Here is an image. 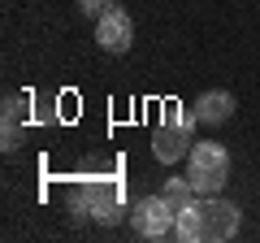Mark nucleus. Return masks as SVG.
I'll return each instance as SVG.
<instances>
[{
	"mask_svg": "<svg viewBox=\"0 0 260 243\" xmlns=\"http://www.w3.org/2000/svg\"><path fill=\"white\" fill-rule=\"evenodd\" d=\"M195 109L182 113V104H165V113H160V131L152 135V157L160 161V165H174V161H182L186 152L195 148Z\"/></svg>",
	"mask_w": 260,
	"mask_h": 243,
	"instance_id": "nucleus-1",
	"label": "nucleus"
},
{
	"mask_svg": "<svg viewBox=\"0 0 260 243\" xmlns=\"http://www.w3.org/2000/svg\"><path fill=\"white\" fill-rule=\"evenodd\" d=\"M186 161H191V183L200 196H221V187L230 183V148L217 139H200L191 152H186Z\"/></svg>",
	"mask_w": 260,
	"mask_h": 243,
	"instance_id": "nucleus-2",
	"label": "nucleus"
},
{
	"mask_svg": "<svg viewBox=\"0 0 260 243\" xmlns=\"http://www.w3.org/2000/svg\"><path fill=\"white\" fill-rule=\"evenodd\" d=\"M130 230L139 239H178V213L165 196H143L130 208Z\"/></svg>",
	"mask_w": 260,
	"mask_h": 243,
	"instance_id": "nucleus-3",
	"label": "nucleus"
},
{
	"mask_svg": "<svg viewBox=\"0 0 260 243\" xmlns=\"http://www.w3.org/2000/svg\"><path fill=\"white\" fill-rule=\"evenodd\" d=\"M204 208V226H208V243H230L243 226V208L234 200H221V196H204L200 200Z\"/></svg>",
	"mask_w": 260,
	"mask_h": 243,
	"instance_id": "nucleus-4",
	"label": "nucleus"
},
{
	"mask_svg": "<svg viewBox=\"0 0 260 243\" xmlns=\"http://www.w3.org/2000/svg\"><path fill=\"white\" fill-rule=\"evenodd\" d=\"M95 44H100L109 56L130 52V44H135V22H130V13L121 9V5H113V9L95 22Z\"/></svg>",
	"mask_w": 260,
	"mask_h": 243,
	"instance_id": "nucleus-5",
	"label": "nucleus"
},
{
	"mask_svg": "<svg viewBox=\"0 0 260 243\" xmlns=\"http://www.w3.org/2000/svg\"><path fill=\"white\" fill-rule=\"evenodd\" d=\"M91 200H95V222L100 226H117L126 217V200H121V187L113 178H91Z\"/></svg>",
	"mask_w": 260,
	"mask_h": 243,
	"instance_id": "nucleus-6",
	"label": "nucleus"
},
{
	"mask_svg": "<svg viewBox=\"0 0 260 243\" xmlns=\"http://www.w3.org/2000/svg\"><path fill=\"white\" fill-rule=\"evenodd\" d=\"M234 109H239V100H234V92H225V87L200 92V100H195V117L204 122V126H221V122H230Z\"/></svg>",
	"mask_w": 260,
	"mask_h": 243,
	"instance_id": "nucleus-7",
	"label": "nucleus"
},
{
	"mask_svg": "<svg viewBox=\"0 0 260 243\" xmlns=\"http://www.w3.org/2000/svg\"><path fill=\"white\" fill-rule=\"evenodd\" d=\"M178 239H182V243H204V239H208V226H204V208H200V200H195V204H186L182 213H178Z\"/></svg>",
	"mask_w": 260,
	"mask_h": 243,
	"instance_id": "nucleus-8",
	"label": "nucleus"
},
{
	"mask_svg": "<svg viewBox=\"0 0 260 243\" xmlns=\"http://www.w3.org/2000/svg\"><path fill=\"white\" fill-rule=\"evenodd\" d=\"M160 196L169 200V208H174V213H182V208H186V204H195V200H204L200 191H195L191 174H186V178H165V191H160Z\"/></svg>",
	"mask_w": 260,
	"mask_h": 243,
	"instance_id": "nucleus-9",
	"label": "nucleus"
},
{
	"mask_svg": "<svg viewBox=\"0 0 260 243\" xmlns=\"http://www.w3.org/2000/svg\"><path fill=\"white\" fill-rule=\"evenodd\" d=\"M91 213H95V200H91V178H87V183H78V187L70 191V217H74V222H87Z\"/></svg>",
	"mask_w": 260,
	"mask_h": 243,
	"instance_id": "nucleus-10",
	"label": "nucleus"
},
{
	"mask_svg": "<svg viewBox=\"0 0 260 243\" xmlns=\"http://www.w3.org/2000/svg\"><path fill=\"white\" fill-rule=\"evenodd\" d=\"M113 5H117V0H78V13H83V18H91V22H100Z\"/></svg>",
	"mask_w": 260,
	"mask_h": 243,
	"instance_id": "nucleus-11",
	"label": "nucleus"
},
{
	"mask_svg": "<svg viewBox=\"0 0 260 243\" xmlns=\"http://www.w3.org/2000/svg\"><path fill=\"white\" fill-rule=\"evenodd\" d=\"M0 117H5V122H22V117H26V100H22V96H5V113H0Z\"/></svg>",
	"mask_w": 260,
	"mask_h": 243,
	"instance_id": "nucleus-12",
	"label": "nucleus"
}]
</instances>
